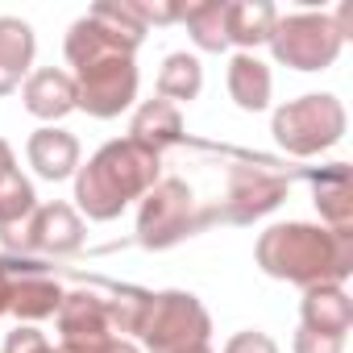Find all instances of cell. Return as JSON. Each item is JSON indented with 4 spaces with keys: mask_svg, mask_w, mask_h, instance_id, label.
<instances>
[{
    "mask_svg": "<svg viewBox=\"0 0 353 353\" xmlns=\"http://www.w3.org/2000/svg\"><path fill=\"white\" fill-rule=\"evenodd\" d=\"M212 221V212H200L196 192L183 179H158L137 200V241L145 250H170L183 237L200 233Z\"/></svg>",
    "mask_w": 353,
    "mask_h": 353,
    "instance_id": "5",
    "label": "cell"
},
{
    "mask_svg": "<svg viewBox=\"0 0 353 353\" xmlns=\"http://www.w3.org/2000/svg\"><path fill=\"white\" fill-rule=\"evenodd\" d=\"M34 54H38V38L34 26L26 17H0V96H13L26 75L34 71Z\"/></svg>",
    "mask_w": 353,
    "mask_h": 353,
    "instance_id": "13",
    "label": "cell"
},
{
    "mask_svg": "<svg viewBox=\"0 0 353 353\" xmlns=\"http://www.w3.org/2000/svg\"><path fill=\"white\" fill-rule=\"evenodd\" d=\"M63 287L54 279H42V274H30V279H13V299H9V312L21 320V324H38L46 316L59 312L63 303Z\"/></svg>",
    "mask_w": 353,
    "mask_h": 353,
    "instance_id": "22",
    "label": "cell"
},
{
    "mask_svg": "<svg viewBox=\"0 0 353 353\" xmlns=\"http://www.w3.org/2000/svg\"><path fill=\"white\" fill-rule=\"evenodd\" d=\"M274 21H279V9L270 5V0H229V9H225V38L241 54H254L258 46L270 42Z\"/></svg>",
    "mask_w": 353,
    "mask_h": 353,
    "instance_id": "17",
    "label": "cell"
},
{
    "mask_svg": "<svg viewBox=\"0 0 353 353\" xmlns=\"http://www.w3.org/2000/svg\"><path fill=\"white\" fill-rule=\"evenodd\" d=\"M254 262L262 274L279 283H295L303 291L324 283L345 287V279L353 274V233H332L307 221L270 225L266 233H258Z\"/></svg>",
    "mask_w": 353,
    "mask_h": 353,
    "instance_id": "1",
    "label": "cell"
},
{
    "mask_svg": "<svg viewBox=\"0 0 353 353\" xmlns=\"http://www.w3.org/2000/svg\"><path fill=\"white\" fill-rule=\"evenodd\" d=\"M71 79H75V108H83L96 121H112L129 112L137 100V83H141L137 63L129 54H112L92 67H79L71 71Z\"/></svg>",
    "mask_w": 353,
    "mask_h": 353,
    "instance_id": "7",
    "label": "cell"
},
{
    "mask_svg": "<svg viewBox=\"0 0 353 353\" xmlns=\"http://www.w3.org/2000/svg\"><path fill=\"white\" fill-rule=\"evenodd\" d=\"M283 200H287V179H279L270 170H254V166H233L225 208H216L212 216L233 221V225H250V221L274 212Z\"/></svg>",
    "mask_w": 353,
    "mask_h": 353,
    "instance_id": "10",
    "label": "cell"
},
{
    "mask_svg": "<svg viewBox=\"0 0 353 353\" xmlns=\"http://www.w3.org/2000/svg\"><path fill=\"white\" fill-rule=\"evenodd\" d=\"M345 129H349V112L332 92H307L299 100L279 104L270 117V133L279 150H287L291 158H316L332 150L345 137Z\"/></svg>",
    "mask_w": 353,
    "mask_h": 353,
    "instance_id": "3",
    "label": "cell"
},
{
    "mask_svg": "<svg viewBox=\"0 0 353 353\" xmlns=\"http://www.w3.org/2000/svg\"><path fill=\"white\" fill-rule=\"evenodd\" d=\"M26 158L34 166L38 179L46 183H63V179H75V170L83 162V150H79V137L59 129V125H42L30 133L26 141Z\"/></svg>",
    "mask_w": 353,
    "mask_h": 353,
    "instance_id": "11",
    "label": "cell"
},
{
    "mask_svg": "<svg viewBox=\"0 0 353 353\" xmlns=\"http://www.w3.org/2000/svg\"><path fill=\"white\" fill-rule=\"evenodd\" d=\"M54 320H59V349L63 353H100V345L117 336L108 324V303L96 291H67Z\"/></svg>",
    "mask_w": 353,
    "mask_h": 353,
    "instance_id": "9",
    "label": "cell"
},
{
    "mask_svg": "<svg viewBox=\"0 0 353 353\" xmlns=\"http://www.w3.org/2000/svg\"><path fill=\"white\" fill-rule=\"evenodd\" d=\"M225 9H229V0H196V5H183V26H188L196 50H204V54L229 50V38H225Z\"/></svg>",
    "mask_w": 353,
    "mask_h": 353,
    "instance_id": "23",
    "label": "cell"
},
{
    "mask_svg": "<svg viewBox=\"0 0 353 353\" xmlns=\"http://www.w3.org/2000/svg\"><path fill=\"white\" fill-rule=\"evenodd\" d=\"M13 250H34L50 258H67L83 250V216L71 204H38L34 216L5 237Z\"/></svg>",
    "mask_w": 353,
    "mask_h": 353,
    "instance_id": "8",
    "label": "cell"
},
{
    "mask_svg": "<svg viewBox=\"0 0 353 353\" xmlns=\"http://www.w3.org/2000/svg\"><path fill=\"white\" fill-rule=\"evenodd\" d=\"M100 353H141V345H137V341H129V336H112V341H104V345H100Z\"/></svg>",
    "mask_w": 353,
    "mask_h": 353,
    "instance_id": "30",
    "label": "cell"
},
{
    "mask_svg": "<svg viewBox=\"0 0 353 353\" xmlns=\"http://www.w3.org/2000/svg\"><path fill=\"white\" fill-rule=\"evenodd\" d=\"M270 54L274 63L291 67V71H328L341 50H345V38L336 34L332 17L328 13H279L274 21V34H270Z\"/></svg>",
    "mask_w": 353,
    "mask_h": 353,
    "instance_id": "6",
    "label": "cell"
},
{
    "mask_svg": "<svg viewBox=\"0 0 353 353\" xmlns=\"http://www.w3.org/2000/svg\"><path fill=\"white\" fill-rule=\"evenodd\" d=\"M137 13H141V21H145V30L150 26H170V21H183V0H137Z\"/></svg>",
    "mask_w": 353,
    "mask_h": 353,
    "instance_id": "27",
    "label": "cell"
},
{
    "mask_svg": "<svg viewBox=\"0 0 353 353\" xmlns=\"http://www.w3.org/2000/svg\"><path fill=\"white\" fill-rule=\"evenodd\" d=\"M299 328L307 332H324V336H345L353 328V299L345 287L324 283V287H307L299 299Z\"/></svg>",
    "mask_w": 353,
    "mask_h": 353,
    "instance_id": "15",
    "label": "cell"
},
{
    "mask_svg": "<svg viewBox=\"0 0 353 353\" xmlns=\"http://www.w3.org/2000/svg\"><path fill=\"white\" fill-rule=\"evenodd\" d=\"M63 54H67V63L79 71V67H92V63H100V59H112V54H137V46H129L125 38H117L112 30H104L100 21H92L88 13L79 17V21H71V30H67V42H63Z\"/></svg>",
    "mask_w": 353,
    "mask_h": 353,
    "instance_id": "19",
    "label": "cell"
},
{
    "mask_svg": "<svg viewBox=\"0 0 353 353\" xmlns=\"http://www.w3.org/2000/svg\"><path fill=\"white\" fill-rule=\"evenodd\" d=\"M188 353H216L212 345H196V349H188Z\"/></svg>",
    "mask_w": 353,
    "mask_h": 353,
    "instance_id": "31",
    "label": "cell"
},
{
    "mask_svg": "<svg viewBox=\"0 0 353 353\" xmlns=\"http://www.w3.org/2000/svg\"><path fill=\"white\" fill-rule=\"evenodd\" d=\"M0 353H50V341L34 328V324H17L9 336H5V349Z\"/></svg>",
    "mask_w": 353,
    "mask_h": 353,
    "instance_id": "26",
    "label": "cell"
},
{
    "mask_svg": "<svg viewBox=\"0 0 353 353\" xmlns=\"http://www.w3.org/2000/svg\"><path fill=\"white\" fill-rule=\"evenodd\" d=\"M208 336H212V316L200 295L179 287L150 291V303L137 328L141 353H188L196 345H208Z\"/></svg>",
    "mask_w": 353,
    "mask_h": 353,
    "instance_id": "4",
    "label": "cell"
},
{
    "mask_svg": "<svg viewBox=\"0 0 353 353\" xmlns=\"http://www.w3.org/2000/svg\"><path fill=\"white\" fill-rule=\"evenodd\" d=\"M21 104H26L30 117L46 121V125L63 121L67 112H75V79H71V71H63V67L30 71L26 83H21Z\"/></svg>",
    "mask_w": 353,
    "mask_h": 353,
    "instance_id": "12",
    "label": "cell"
},
{
    "mask_svg": "<svg viewBox=\"0 0 353 353\" xmlns=\"http://www.w3.org/2000/svg\"><path fill=\"white\" fill-rule=\"evenodd\" d=\"M9 299H13V274H9L5 262H0V316L9 312Z\"/></svg>",
    "mask_w": 353,
    "mask_h": 353,
    "instance_id": "29",
    "label": "cell"
},
{
    "mask_svg": "<svg viewBox=\"0 0 353 353\" xmlns=\"http://www.w3.org/2000/svg\"><path fill=\"white\" fill-rule=\"evenodd\" d=\"M316 208L320 225L332 233H353V188H349V166L332 162L316 179Z\"/></svg>",
    "mask_w": 353,
    "mask_h": 353,
    "instance_id": "20",
    "label": "cell"
},
{
    "mask_svg": "<svg viewBox=\"0 0 353 353\" xmlns=\"http://www.w3.org/2000/svg\"><path fill=\"white\" fill-rule=\"evenodd\" d=\"M50 353H63V349H50Z\"/></svg>",
    "mask_w": 353,
    "mask_h": 353,
    "instance_id": "32",
    "label": "cell"
},
{
    "mask_svg": "<svg viewBox=\"0 0 353 353\" xmlns=\"http://www.w3.org/2000/svg\"><path fill=\"white\" fill-rule=\"evenodd\" d=\"M225 88H229V96H233V104L241 112H266L270 108V96H274V75H270V67L258 54H241L237 50L229 59Z\"/></svg>",
    "mask_w": 353,
    "mask_h": 353,
    "instance_id": "18",
    "label": "cell"
},
{
    "mask_svg": "<svg viewBox=\"0 0 353 353\" xmlns=\"http://www.w3.org/2000/svg\"><path fill=\"white\" fill-rule=\"evenodd\" d=\"M221 353H279V345H274V336L262 332V328H241V332H233V336L225 341Z\"/></svg>",
    "mask_w": 353,
    "mask_h": 353,
    "instance_id": "25",
    "label": "cell"
},
{
    "mask_svg": "<svg viewBox=\"0 0 353 353\" xmlns=\"http://www.w3.org/2000/svg\"><path fill=\"white\" fill-rule=\"evenodd\" d=\"M38 208V192L34 183L21 174L17 158H13V145L0 137V237L17 233Z\"/></svg>",
    "mask_w": 353,
    "mask_h": 353,
    "instance_id": "14",
    "label": "cell"
},
{
    "mask_svg": "<svg viewBox=\"0 0 353 353\" xmlns=\"http://www.w3.org/2000/svg\"><path fill=\"white\" fill-rule=\"evenodd\" d=\"M158 179H162V158L158 154L141 150L129 137L104 141L75 170V212L96 221V225H108L133 200H141Z\"/></svg>",
    "mask_w": 353,
    "mask_h": 353,
    "instance_id": "2",
    "label": "cell"
},
{
    "mask_svg": "<svg viewBox=\"0 0 353 353\" xmlns=\"http://www.w3.org/2000/svg\"><path fill=\"white\" fill-rule=\"evenodd\" d=\"M291 353H345V336H324V332L299 328L291 336Z\"/></svg>",
    "mask_w": 353,
    "mask_h": 353,
    "instance_id": "28",
    "label": "cell"
},
{
    "mask_svg": "<svg viewBox=\"0 0 353 353\" xmlns=\"http://www.w3.org/2000/svg\"><path fill=\"white\" fill-rule=\"evenodd\" d=\"M200 92H204V63L196 54L174 50V54L162 59V67H158V100L179 108V104H192Z\"/></svg>",
    "mask_w": 353,
    "mask_h": 353,
    "instance_id": "21",
    "label": "cell"
},
{
    "mask_svg": "<svg viewBox=\"0 0 353 353\" xmlns=\"http://www.w3.org/2000/svg\"><path fill=\"white\" fill-rule=\"evenodd\" d=\"M104 303H108V324H112V332L133 341L137 328H141V316H145L150 291H141V287H117L112 299H104Z\"/></svg>",
    "mask_w": 353,
    "mask_h": 353,
    "instance_id": "24",
    "label": "cell"
},
{
    "mask_svg": "<svg viewBox=\"0 0 353 353\" xmlns=\"http://www.w3.org/2000/svg\"><path fill=\"white\" fill-rule=\"evenodd\" d=\"M129 141H137L141 150L150 154H166L170 145H179L183 141V112L166 104V100H141L133 108V121H129Z\"/></svg>",
    "mask_w": 353,
    "mask_h": 353,
    "instance_id": "16",
    "label": "cell"
}]
</instances>
